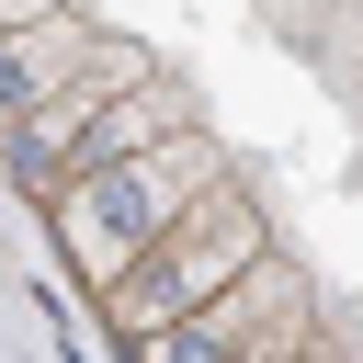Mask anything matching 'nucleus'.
<instances>
[{
    "label": "nucleus",
    "instance_id": "nucleus-5",
    "mask_svg": "<svg viewBox=\"0 0 363 363\" xmlns=\"http://www.w3.org/2000/svg\"><path fill=\"white\" fill-rule=\"evenodd\" d=\"M91 45H102V23H91V11H68V0H57L45 23L0 34V136H11V125H23L34 102H57V91H68L79 68H91Z\"/></svg>",
    "mask_w": 363,
    "mask_h": 363
},
{
    "label": "nucleus",
    "instance_id": "nucleus-2",
    "mask_svg": "<svg viewBox=\"0 0 363 363\" xmlns=\"http://www.w3.org/2000/svg\"><path fill=\"white\" fill-rule=\"evenodd\" d=\"M261 250H272L261 204H250L238 182H216V193H204V204H193V216H182V227H170V238H159V250H147V261H136V272L102 295V318H113L125 340H147V329L193 318L204 295H227V284H238Z\"/></svg>",
    "mask_w": 363,
    "mask_h": 363
},
{
    "label": "nucleus",
    "instance_id": "nucleus-7",
    "mask_svg": "<svg viewBox=\"0 0 363 363\" xmlns=\"http://www.w3.org/2000/svg\"><path fill=\"white\" fill-rule=\"evenodd\" d=\"M57 0H0V34H23V23H45Z\"/></svg>",
    "mask_w": 363,
    "mask_h": 363
},
{
    "label": "nucleus",
    "instance_id": "nucleus-6",
    "mask_svg": "<svg viewBox=\"0 0 363 363\" xmlns=\"http://www.w3.org/2000/svg\"><path fill=\"white\" fill-rule=\"evenodd\" d=\"M182 125H204V113H193V91H182L170 68H147V79H136V91H125V102H113L91 136H79L68 182H79V170H102V159H136V147H159V136H182ZM68 182H57V193H68ZM57 193H45V204H57Z\"/></svg>",
    "mask_w": 363,
    "mask_h": 363
},
{
    "label": "nucleus",
    "instance_id": "nucleus-3",
    "mask_svg": "<svg viewBox=\"0 0 363 363\" xmlns=\"http://www.w3.org/2000/svg\"><path fill=\"white\" fill-rule=\"evenodd\" d=\"M306 340H318V284H306L284 250H261L227 295H204L193 318L147 329L136 363H295Z\"/></svg>",
    "mask_w": 363,
    "mask_h": 363
},
{
    "label": "nucleus",
    "instance_id": "nucleus-8",
    "mask_svg": "<svg viewBox=\"0 0 363 363\" xmlns=\"http://www.w3.org/2000/svg\"><path fill=\"white\" fill-rule=\"evenodd\" d=\"M295 363H363V352H352V340H329V329H318V340H306V352H295Z\"/></svg>",
    "mask_w": 363,
    "mask_h": 363
},
{
    "label": "nucleus",
    "instance_id": "nucleus-1",
    "mask_svg": "<svg viewBox=\"0 0 363 363\" xmlns=\"http://www.w3.org/2000/svg\"><path fill=\"white\" fill-rule=\"evenodd\" d=\"M227 182V147L204 136V125H182V136H159V147H136V159H102V170H79L45 216H57V250H68V272L91 284V295H113L204 193Z\"/></svg>",
    "mask_w": 363,
    "mask_h": 363
},
{
    "label": "nucleus",
    "instance_id": "nucleus-4",
    "mask_svg": "<svg viewBox=\"0 0 363 363\" xmlns=\"http://www.w3.org/2000/svg\"><path fill=\"white\" fill-rule=\"evenodd\" d=\"M147 68H159L147 45H125V34H102V45H91V68H79V79L57 91V102H34V113H23L11 136H0V159H11V182H23L34 204H45V193L68 182V159H79V136H91V125H102V113H113V102H125V91L147 79Z\"/></svg>",
    "mask_w": 363,
    "mask_h": 363
}]
</instances>
